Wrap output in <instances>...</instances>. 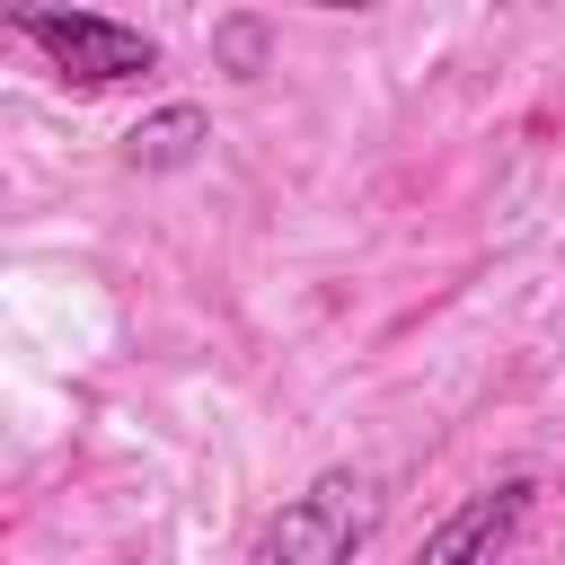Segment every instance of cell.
I'll return each mask as SVG.
<instances>
[{
  "mask_svg": "<svg viewBox=\"0 0 565 565\" xmlns=\"http://www.w3.org/2000/svg\"><path fill=\"white\" fill-rule=\"evenodd\" d=\"M18 35L71 79V88H124L141 71H159V44L124 18H97V9H18Z\"/></svg>",
  "mask_w": 565,
  "mask_h": 565,
  "instance_id": "cell-2",
  "label": "cell"
},
{
  "mask_svg": "<svg viewBox=\"0 0 565 565\" xmlns=\"http://www.w3.org/2000/svg\"><path fill=\"white\" fill-rule=\"evenodd\" d=\"M203 141H212V115L203 106H159V115H141L124 132V159L132 168H185V159H203Z\"/></svg>",
  "mask_w": 565,
  "mask_h": 565,
  "instance_id": "cell-4",
  "label": "cell"
},
{
  "mask_svg": "<svg viewBox=\"0 0 565 565\" xmlns=\"http://www.w3.org/2000/svg\"><path fill=\"white\" fill-rule=\"evenodd\" d=\"M530 503H539V477H494V486H477V494H459L433 530H424V547H415V565H494L512 539H521V521H530Z\"/></svg>",
  "mask_w": 565,
  "mask_h": 565,
  "instance_id": "cell-3",
  "label": "cell"
},
{
  "mask_svg": "<svg viewBox=\"0 0 565 565\" xmlns=\"http://www.w3.org/2000/svg\"><path fill=\"white\" fill-rule=\"evenodd\" d=\"M371 530H380V486L353 477V468H327V477H309V486L256 530L247 565H353V556L371 547Z\"/></svg>",
  "mask_w": 565,
  "mask_h": 565,
  "instance_id": "cell-1",
  "label": "cell"
},
{
  "mask_svg": "<svg viewBox=\"0 0 565 565\" xmlns=\"http://www.w3.org/2000/svg\"><path fill=\"white\" fill-rule=\"evenodd\" d=\"M265 44H274V35H265V18H221V26H212V53H221L238 79H247V71H265Z\"/></svg>",
  "mask_w": 565,
  "mask_h": 565,
  "instance_id": "cell-5",
  "label": "cell"
}]
</instances>
